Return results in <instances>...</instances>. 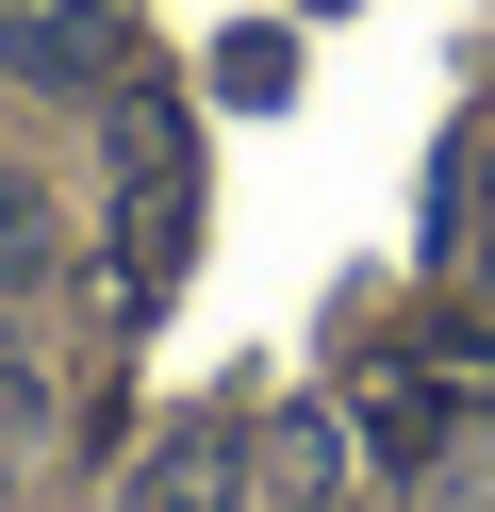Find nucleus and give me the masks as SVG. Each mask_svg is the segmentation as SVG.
<instances>
[{
	"instance_id": "1",
	"label": "nucleus",
	"mask_w": 495,
	"mask_h": 512,
	"mask_svg": "<svg viewBox=\"0 0 495 512\" xmlns=\"http://www.w3.org/2000/svg\"><path fill=\"white\" fill-rule=\"evenodd\" d=\"M363 430H380V463H396V479H429L462 430H495V331H479V314L396 331L380 364H363Z\"/></svg>"
},
{
	"instance_id": "4",
	"label": "nucleus",
	"mask_w": 495,
	"mask_h": 512,
	"mask_svg": "<svg viewBox=\"0 0 495 512\" xmlns=\"http://www.w3.org/2000/svg\"><path fill=\"white\" fill-rule=\"evenodd\" d=\"M231 496H248V446L231 430H165L149 463L116 479V512H231Z\"/></svg>"
},
{
	"instance_id": "2",
	"label": "nucleus",
	"mask_w": 495,
	"mask_h": 512,
	"mask_svg": "<svg viewBox=\"0 0 495 512\" xmlns=\"http://www.w3.org/2000/svg\"><path fill=\"white\" fill-rule=\"evenodd\" d=\"M182 248H198V149H182V116L132 83V100H116V281L165 298Z\"/></svg>"
},
{
	"instance_id": "6",
	"label": "nucleus",
	"mask_w": 495,
	"mask_h": 512,
	"mask_svg": "<svg viewBox=\"0 0 495 512\" xmlns=\"http://www.w3.org/2000/svg\"><path fill=\"white\" fill-rule=\"evenodd\" d=\"M215 83L231 100H297V50L281 34H215Z\"/></svg>"
},
{
	"instance_id": "7",
	"label": "nucleus",
	"mask_w": 495,
	"mask_h": 512,
	"mask_svg": "<svg viewBox=\"0 0 495 512\" xmlns=\"http://www.w3.org/2000/svg\"><path fill=\"white\" fill-rule=\"evenodd\" d=\"M33 265H50V215H33V182L0 166V281H33Z\"/></svg>"
},
{
	"instance_id": "8",
	"label": "nucleus",
	"mask_w": 495,
	"mask_h": 512,
	"mask_svg": "<svg viewBox=\"0 0 495 512\" xmlns=\"http://www.w3.org/2000/svg\"><path fill=\"white\" fill-rule=\"evenodd\" d=\"M0 512H17V446H0Z\"/></svg>"
},
{
	"instance_id": "5",
	"label": "nucleus",
	"mask_w": 495,
	"mask_h": 512,
	"mask_svg": "<svg viewBox=\"0 0 495 512\" xmlns=\"http://www.w3.org/2000/svg\"><path fill=\"white\" fill-rule=\"evenodd\" d=\"M446 248H462L479 281H495V133L462 149V182H446Z\"/></svg>"
},
{
	"instance_id": "3",
	"label": "nucleus",
	"mask_w": 495,
	"mask_h": 512,
	"mask_svg": "<svg viewBox=\"0 0 495 512\" xmlns=\"http://www.w3.org/2000/svg\"><path fill=\"white\" fill-rule=\"evenodd\" d=\"M0 67L50 83V100H99L116 83V0H17L0 17Z\"/></svg>"
}]
</instances>
